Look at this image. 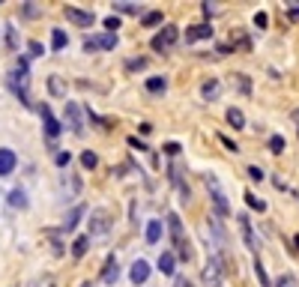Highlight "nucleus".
Listing matches in <instances>:
<instances>
[{"mask_svg": "<svg viewBox=\"0 0 299 287\" xmlns=\"http://www.w3.org/2000/svg\"><path fill=\"white\" fill-rule=\"evenodd\" d=\"M87 249H90V237H78L75 246H72V255H75V258H84Z\"/></svg>", "mask_w": 299, "mask_h": 287, "instance_id": "nucleus-27", "label": "nucleus"}, {"mask_svg": "<svg viewBox=\"0 0 299 287\" xmlns=\"http://www.w3.org/2000/svg\"><path fill=\"white\" fill-rule=\"evenodd\" d=\"M48 90H51V96L66 99V87H63V81H60L57 75H51V78H48Z\"/></svg>", "mask_w": 299, "mask_h": 287, "instance_id": "nucleus-24", "label": "nucleus"}, {"mask_svg": "<svg viewBox=\"0 0 299 287\" xmlns=\"http://www.w3.org/2000/svg\"><path fill=\"white\" fill-rule=\"evenodd\" d=\"M6 42H9V48H12V51H15V48H18V30H15V27H12V24H9V27H6Z\"/></svg>", "mask_w": 299, "mask_h": 287, "instance_id": "nucleus-34", "label": "nucleus"}, {"mask_svg": "<svg viewBox=\"0 0 299 287\" xmlns=\"http://www.w3.org/2000/svg\"><path fill=\"white\" fill-rule=\"evenodd\" d=\"M66 126L72 129V135H84V117L78 102H66Z\"/></svg>", "mask_w": 299, "mask_h": 287, "instance_id": "nucleus-7", "label": "nucleus"}, {"mask_svg": "<svg viewBox=\"0 0 299 287\" xmlns=\"http://www.w3.org/2000/svg\"><path fill=\"white\" fill-rule=\"evenodd\" d=\"M120 279V267H117V258H108L105 261V270H102V282L105 285H114Z\"/></svg>", "mask_w": 299, "mask_h": 287, "instance_id": "nucleus-16", "label": "nucleus"}, {"mask_svg": "<svg viewBox=\"0 0 299 287\" xmlns=\"http://www.w3.org/2000/svg\"><path fill=\"white\" fill-rule=\"evenodd\" d=\"M267 24H270V15H267V12H258V15H255V27L267 30Z\"/></svg>", "mask_w": 299, "mask_h": 287, "instance_id": "nucleus-37", "label": "nucleus"}, {"mask_svg": "<svg viewBox=\"0 0 299 287\" xmlns=\"http://www.w3.org/2000/svg\"><path fill=\"white\" fill-rule=\"evenodd\" d=\"M285 6H288V12H291V18L297 21V18H299V3H285Z\"/></svg>", "mask_w": 299, "mask_h": 287, "instance_id": "nucleus-45", "label": "nucleus"}, {"mask_svg": "<svg viewBox=\"0 0 299 287\" xmlns=\"http://www.w3.org/2000/svg\"><path fill=\"white\" fill-rule=\"evenodd\" d=\"M237 225H240V231H243V240H246V246L252 249V252H258V237H255V231H252V222H249V216L246 213H240L237 216Z\"/></svg>", "mask_w": 299, "mask_h": 287, "instance_id": "nucleus-9", "label": "nucleus"}, {"mask_svg": "<svg viewBox=\"0 0 299 287\" xmlns=\"http://www.w3.org/2000/svg\"><path fill=\"white\" fill-rule=\"evenodd\" d=\"M219 141H222V144H225V147H228L231 153H240V147H237V144H234V141H231L228 135H219Z\"/></svg>", "mask_w": 299, "mask_h": 287, "instance_id": "nucleus-41", "label": "nucleus"}, {"mask_svg": "<svg viewBox=\"0 0 299 287\" xmlns=\"http://www.w3.org/2000/svg\"><path fill=\"white\" fill-rule=\"evenodd\" d=\"M204 183H207V189H210V198H213L216 216H228V213H231V207H228V201H225V192H222L219 180H216L213 174H207V177H204Z\"/></svg>", "mask_w": 299, "mask_h": 287, "instance_id": "nucleus-4", "label": "nucleus"}, {"mask_svg": "<svg viewBox=\"0 0 299 287\" xmlns=\"http://www.w3.org/2000/svg\"><path fill=\"white\" fill-rule=\"evenodd\" d=\"M294 246H297V249H299V234H297V237H294Z\"/></svg>", "mask_w": 299, "mask_h": 287, "instance_id": "nucleus-49", "label": "nucleus"}, {"mask_svg": "<svg viewBox=\"0 0 299 287\" xmlns=\"http://www.w3.org/2000/svg\"><path fill=\"white\" fill-rule=\"evenodd\" d=\"M9 204L18 207V210H24V207H27V195H24L21 189H12V192H9Z\"/></svg>", "mask_w": 299, "mask_h": 287, "instance_id": "nucleus-26", "label": "nucleus"}, {"mask_svg": "<svg viewBox=\"0 0 299 287\" xmlns=\"http://www.w3.org/2000/svg\"><path fill=\"white\" fill-rule=\"evenodd\" d=\"M285 147H288V141L282 135H270V150L273 153H285Z\"/></svg>", "mask_w": 299, "mask_h": 287, "instance_id": "nucleus-32", "label": "nucleus"}, {"mask_svg": "<svg viewBox=\"0 0 299 287\" xmlns=\"http://www.w3.org/2000/svg\"><path fill=\"white\" fill-rule=\"evenodd\" d=\"M129 147H135V150H141V153H150V147H147L144 141H138V138H129Z\"/></svg>", "mask_w": 299, "mask_h": 287, "instance_id": "nucleus-42", "label": "nucleus"}, {"mask_svg": "<svg viewBox=\"0 0 299 287\" xmlns=\"http://www.w3.org/2000/svg\"><path fill=\"white\" fill-rule=\"evenodd\" d=\"M144 66H147V60H144V57H138V60H129V63H126V69H129V72H135V69H144Z\"/></svg>", "mask_w": 299, "mask_h": 287, "instance_id": "nucleus-39", "label": "nucleus"}, {"mask_svg": "<svg viewBox=\"0 0 299 287\" xmlns=\"http://www.w3.org/2000/svg\"><path fill=\"white\" fill-rule=\"evenodd\" d=\"M0 33H3V30H0Z\"/></svg>", "mask_w": 299, "mask_h": 287, "instance_id": "nucleus-51", "label": "nucleus"}, {"mask_svg": "<svg viewBox=\"0 0 299 287\" xmlns=\"http://www.w3.org/2000/svg\"><path fill=\"white\" fill-rule=\"evenodd\" d=\"M234 84H237V90H240L243 96H249V93H252V81H249V75H243V72H240V75H234Z\"/></svg>", "mask_w": 299, "mask_h": 287, "instance_id": "nucleus-25", "label": "nucleus"}, {"mask_svg": "<svg viewBox=\"0 0 299 287\" xmlns=\"http://www.w3.org/2000/svg\"><path fill=\"white\" fill-rule=\"evenodd\" d=\"M39 114H42V123H45V135L54 141V138L60 135V129H63V126L57 123V117L51 114V108H48V105H42V108H39Z\"/></svg>", "mask_w": 299, "mask_h": 287, "instance_id": "nucleus-10", "label": "nucleus"}, {"mask_svg": "<svg viewBox=\"0 0 299 287\" xmlns=\"http://www.w3.org/2000/svg\"><path fill=\"white\" fill-rule=\"evenodd\" d=\"M141 24H144V27H156V24H162V12H144Z\"/></svg>", "mask_w": 299, "mask_h": 287, "instance_id": "nucleus-31", "label": "nucleus"}, {"mask_svg": "<svg viewBox=\"0 0 299 287\" xmlns=\"http://www.w3.org/2000/svg\"><path fill=\"white\" fill-rule=\"evenodd\" d=\"M105 30H108V33L120 30V18H117V15H108V18H105Z\"/></svg>", "mask_w": 299, "mask_h": 287, "instance_id": "nucleus-36", "label": "nucleus"}, {"mask_svg": "<svg viewBox=\"0 0 299 287\" xmlns=\"http://www.w3.org/2000/svg\"><path fill=\"white\" fill-rule=\"evenodd\" d=\"M81 165H84V168H96V165H99V156L87 150V153H81Z\"/></svg>", "mask_w": 299, "mask_h": 287, "instance_id": "nucleus-33", "label": "nucleus"}, {"mask_svg": "<svg viewBox=\"0 0 299 287\" xmlns=\"http://www.w3.org/2000/svg\"><path fill=\"white\" fill-rule=\"evenodd\" d=\"M66 45H69V36H66L60 27H54V30H51V48H54V51H63Z\"/></svg>", "mask_w": 299, "mask_h": 287, "instance_id": "nucleus-19", "label": "nucleus"}, {"mask_svg": "<svg viewBox=\"0 0 299 287\" xmlns=\"http://www.w3.org/2000/svg\"><path fill=\"white\" fill-rule=\"evenodd\" d=\"M201 6H204V15L210 18V15H213V12H216V9H219L222 3H201Z\"/></svg>", "mask_w": 299, "mask_h": 287, "instance_id": "nucleus-44", "label": "nucleus"}, {"mask_svg": "<svg viewBox=\"0 0 299 287\" xmlns=\"http://www.w3.org/2000/svg\"><path fill=\"white\" fill-rule=\"evenodd\" d=\"M294 120L299 123V108H294Z\"/></svg>", "mask_w": 299, "mask_h": 287, "instance_id": "nucleus-48", "label": "nucleus"}, {"mask_svg": "<svg viewBox=\"0 0 299 287\" xmlns=\"http://www.w3.org/2000/svg\"><path fill=\"white\" fill-rule=\"evenodd\" d=\"M231 48L237 51H252V39L246 36V30H231Z\"/></svg>", "mask_w": 299, "mask_h": 287, "instance_id": "nucleus-15", "label": "nucleus"}, {"mask_svg": "<svg viewBox=\"0 0 299 287\" xmlns=\"http://www.w3.org/2000/svg\"><path fill=\"white\" fill-rule=\"evenodd\" d=\"M129 279H132V282H135V285H144V282H147V279H150V264H147V261H141V258H138V261H135V264H132V270H129Z\"/></svg>", "mask_w": 299, "mask_h": 287, "instance_id": "nucleus-13", "label": "nucleus"}, {"mask_svg": "<svg viewBox=\"0 0 299 287\" xmlns=\"http://www.w3.org/2000/svg\"><path fill=\"white\" fill-rule=\"evenodd\" d=\"M255 276H258V282H261L264 287H273V282H270V276H267V270H264L261 261H255Z\"/></svg>", "mask_w": 299, "mask_h": 287, "instance_id": "nucleus-30", "label": "nucleus"}, {"mask_svg": "<svg viewBox=\"0 0 299 287\" xmlns=\"http://www.w3.org/2000/svg\"><path fill=\"white\" fill-rule=\"evenodd\" d=\"M18 165V156L9 150V147H0V177H9Z\"/></svg>", "mask_w": 299, "mask_h": 287, "instance_id": "nucleus-11", "label": "nucleus"}, {"mask_svg": "<svg viewBox=\"0 0 299 287\" xmlns=\"http://www.w3.org/2000/svg\"><path fill=\"white\" fill-rule=\"evenodd\" d=\"M228 123H231L234 129H246V114H243L240 108H228Z\"/></svg>", "mask_w": 299, "mask_h": 287, "instance_id": "nucleus-23", "label": "nucleus"}, {"mask_svg": "<svg viewBox=\"0 0 299 287\" xmlns=\"http://www.w3.org/2000/svg\"><path fill=\"white\" fill-rule=\"evenodd\" d=\"M117 45V33H102V36H87L84 39V51L93 54V51H111Z\"/></svg>", "mask_w": 299, "mask_h": 287, "instance_id": "nucleus-5", "label": "nucleus"}, {"mask_svg": "<svg viewBox=\"0 0 299 287\" xmlns=\"http://www.w3.org/2000/svg\"><path fill=\"white\" fill-rule=\"evenodd\" d=\"M90 219H93V228H90L93 234H105V231H108V222H105L108 216H105V210H96Z\"/></svg>", "mask_w": 299, "mask_h": 287, "instance_id": "nucleus-21", "label": "nucleus"}, {"mask_svg": "<svg viewBox=\"0 0 299 287\" xmlns=\"http://www.w3.org/2000/svg\"><path fill=\"white\" fill-rule=\"evenodd\" d=\"M180 150H183V147H180L177 141H168V144L162 147V153H165V156H180Z\"/></svg>", "mask_w": 299, "mask_h": 287, "instance_id": "nucleus-35", "label": "nucleus"}, {"mask_svg": "<svg viewBox=\"0 0 299 287\" xmlns=\"http://www.w3.org/2000/svg\"><path fill=\"white\" fill-rule=\"evenodd\" d=\"M81 287H93V285H90V282H84V285H81Z\"/></svg>", "mask_w": 299, "mask_h": 287, "instance_id": "nucleus-50", "label": "nucleus"}, {"mask_svg": "<svg viewBox=\"0 0 299 287\" xmlns=\"http://www.w3.org/2000/svg\"><path fill=\"white\" fill-rule=\"evenodd\" d=\"M63 15H66V21H72L78 27H93V21H96V15L90 9H78V6H63Z\"/></svg>", "mask_w": 299, "mask_h": 287, "instance_id": "nucleus-6", "label": "nucleus"}, {"mask_svg": "<svg viewBox=\"0 0 299 287\" xmlns=\"http://www.w3.org/2000/svg\"><path fill=\"white\" fill-rule=\"evenodd\" d=\"M54 162H57L60 168H66V165L72 162V156H69V153H57V159H54Z\"/></svg>", "mask_w": 299, "mask_h": 287, "instance_id": "nucleus-43", "label": "nucleus"}, {"mask_svg": "<svg viewBox=\"0 0 299 287\" xmlns=\"http://www.w3.org/2000/svg\"><path fill=\"white\" fill-rule=\"evenodd\" d=\"M162 240V222L159 219H153V222H147V243L150 246H156Z\"/></svg>", "mask_w": 299, "mask_h": 287, "instance_id": "nucleus-18", "label": "nucleus"}, {"mask_svg": "<svg viewBox=\"0 0 299 287\" xmlns=\"http://www.w3.org/2000/svg\"><path fill=\"white\" fill-rule=\"evenodd\" d=\"M177 39H180V27L177 24H165L153 39H150V45H153V51H171L174 45H177Z\"/></svg>", "mask_w": 299, "mask_h": 287, "instance_id": "nucleus-2", "label": "nucleus"}, {"mask_svg": "<svg viewBox=\"0 0 299 287\" xmlns=\"http://www.w3.org/2000/svg\"><path fill=\"white\" fill-rule=\"evenodd\" d=\"M81 216H84V207H75V210L66 216V222H63V231H66V234H72V231L78 228V219H81Z\"/></svg>", "mask_w": 299, "mask_h": 287, "instance_id": "nucleus-20", "label": "nucleus"}, {"mask_svg": "<svg viewBox=\"0 0 299 287\" xmlns=\"http://www.w3.org/2000/svg\"><path fill=\"white\" fill-rule=\"evenodd\" d=\"M246 174H249V177H252V180H258V183H261V180H264V171H261V168H258V165H249V171H246Z\"/></svg>", "mask_w": 299, "mask_h": 287, "instance_id": "nucleus-40", "label": "nucleus"}, {"mask_svg": "<svg viewBox=\"0 0 299 287\" xmlns=\"http://www.w3.org/2000/svg\"><path fill=\"white\" fill-rule=\"evenodd\" d=\"M27 48H30V54H33V57H42V54H45V45H42V42H36V39H33Z\"/></svg>", "mask_w": 299, "mask_h": 287, "instance_id": "nucleus-38", "label": "nucleus"}, {"mask_svg": "<svg viewBox=\"0 0 299 287\" xmlns=\"http://www.w3.org/2000/svg\"><path fill=\"white\" fill-rule=\"evenodd\" d=\"M24 15H39V9H36V3H24Z\"/></svg>", "mask_w": 299, "mask_h": 287, "instance_id": "nucleus-46", "label": "nucleus"}, {"mask_svg": "<svg viewBox=\"0 0 299 287\" xmlns=\"http://www.w3.org/2000/svg\"><path fill=\"white\" fill-rule=\"evenodd\" d=\"M168 228H171V240H174V258H180V261H192V249H189V240L183 237V222H180V216L177 213H171L168 216Z\"/></svg>", "mask_w": 299, "mask_h": 287, "instance_id": "nucleus-1", "label": "nucleus"}, {"mask_svg": "<svg viewBox=\"0 0 299 287\" xmlns=\"http://www.w3.org/2000/svg\"><path fill=\"white\" fill-rule=\"evenodd\" d=\"M201 96H204V102H216V99L222 96V81H219V78L204 81V84H201Z\"/></svg>", "mask_w": 299, "mask_h": 287, "instance_id": "nucleus-12", "label": "nucleus"}, {"mask_svg": "<svg viewBox=\"0 0 299 287\" xmlns=\"http://www.w3.org/2000/svg\"><path fill=\"white\" fill-rule=\"evenodd\" d=\"M111 6H114V12H123V15H138L141 12V3H132V0H117Z\"/></svg>", "mask_w": 299, "mask_h": 287, "instance_id": "nucleus-17", "label": "nucleus"}, {"mask_svg": "<svg viewBox=\"0 0 299 287\" xmlns=\"http://www.w3.org/2000/svg\"><path fill=\"white\" fill-rule=\"evenodd\" d=\"M204 282L210 287H222V282H225V264H222L219 255L207 258V264H204Z\"/></svg>", "mask_w": 299, "mask_h": 287, "instance_id": "nucleus-3", "label": "nucleus"}, {"mask_svg": "<svg viewBox=\"0 0 299 287\" xmlns=\"http://www.w3.org/2000/svg\"><path fill=\"white\" fill-rule=\"evenodd\" d=\"M273 287H299V282H297L294 273H282V276L276 279V285H273Z\"/></svg>", "mask_w": 299, "mask_h": 287, "instance_id": "nucleus-28", "label": "nucleus"}, {"mask_svg": "<svg viewBox=\"0 0 299 287\" xmlns=\"http://www.w3.org/2000/svg\"><path fill=\"white\" fill-rule=\"evenodd\" d=\"M246 204H249L252 210H258V213H264V210H267V204H264V201H261L255 192H246Z\"/></svg>", "mask_w": 299, "mask_h": 287, "instance_id": "nucleus-29", "label": "nucleus"}, {"mask_svg": "<svg viewBox=\"0 0 299 287\" xmlns=\"http://www.w3.org/2000/svg\"><path fill=\"white\" fill-rule=\"evenodd\" d=\"M213 24L210 21H204V24H192V27H186V42H201V39H213Z\"/></svg>", "mask_w": 299, "mask_h": 287, "instance_id": "nucleus-8", "label": "nucleus"}, {"mask_svg": "<svg viewBox=\"0 0 299 287\" xmlns=\"http://www.w3.org/2000/svg\"><path fill=\"white\" fill-rule=\"evenodd\" d=\"M159 273L162 276H177V258H174V252H162L159 255Z\"/></svg>", "mask_w": 299, "mask_h": 287, "instance_id": "nucleus-14", "label": "nucleus"}, {"mask_svg": "<svg viewBox=\"0 0 299 287\" xmlns=\"http://www.w3.org/2000/svg\"><path fill=\"white\" fill-rule=\"evenodd\" d=\"M174 287H195V285H192L189 279H177V282H174Z\"/></svg>", "mask_w": 299, "mask_h": 287, "instance_id": "nucleus-47", "label": "nucleus"}, {"mask_svg": "<svg viewBox=\"0 0 299 287\" xmlns=\"http://www.w3.org/2000/svg\"><path fill=\"white\" fill-rule=\"evenodd\" d=\"M147 90H150V93H165V90H168V78H165V75L147 78Z\"/></svg>", "mask_w": 299, "mask_h": 287, "instance_id": "nucleus-22", "label": "nucleus"}]
</instances>
